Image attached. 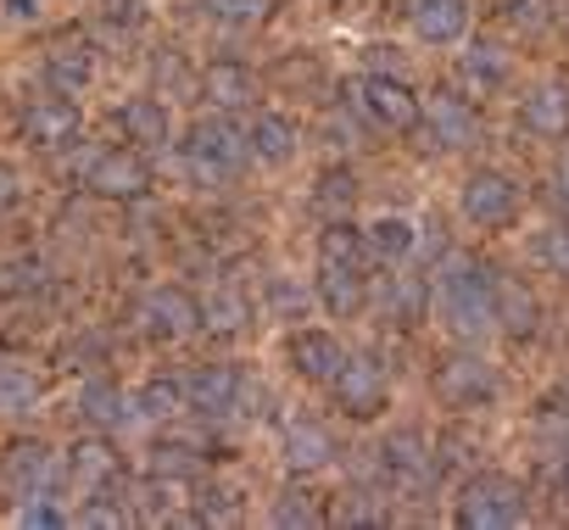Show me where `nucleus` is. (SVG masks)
<instances>
[{
    "label": "nucleus",
    "mask_w": 569,
    "mask_h": 530,
    "mask_svg": "<svg viewBox=\"0 0 569 530\" xmlns=\"http://www.w3.org/2000/svg\"><path fill=\"white\" fill-rule=\"evenodd\" d=\"M436 308H441V319L458 341H475L491 324V274L475 269L469 257H452L436 274Z\"/></svg>",
    "instance_id": "1"
},
{
    "label": "nucleus",
    "mask_w": 569,
    "mask_h": 530,
    "mask_svg": "<svg viewBox=\"0 0 569 530\" xmlns=\"http://www.w3.org/2000/svg\"><path fill=\"white\" fill-rule=\"evenodd\" d=\"M525 519V486L508 474H480L458 497V524L463 530H508Z\"/></svg>",
    "instance_id": "2"
},
{
    "label": "nucleus",
    "mask_w": 569,
    "mask_h": 530,
    "mask_svg": "<svg viewBox=\"0 0 569 530\" xmlns=\"http://www.w3.org/2000/svg\"><path fill=\"white\" fill-rule=\"evenodd\" d=\"M184 157H190V173H196V179L218 184L223 173H234V168L251 157V146H246V134H240L229 118H201V123L190 129Z\"/></svg>",
    "instance_id": "3"
},
{
    "label": "nucleus",
    "mask_w": 569,
    "mask_h": 530,
    "mask_svg": "<svg viewBox=\"0 0 569 530\" xmlns=\"http://www.w3.org/2000/svg\"><path fill=\"white\" fill-rule=\"evenodd\" d=\"M458 207H463L469 223H480V229H502V223H513V212H519V184H513L508 173H497V168H480V173L463 179Z\"/></svg>",
    "instance_id": "4"
},
{
    "label": "nucleus",
    "mask_w": 569,
    "mask_h": 530,
    "mask_svg": "<svg viewBox=\"0 0 569 530\" xmlns=\"http://www.w3.org/2000/svg\"><path fill=\"white\" fill-rule=\"evenodd\" d=\"M358 107H363L380 129H397V134L419 129V101H413V90H408L402 79H391V73L363 79V84H358Z\"/></svg>",
    "instance_id": "5"
},
{
    "label": "nucleus",
    "mask_w": 569,
    "mask_h": 530,
    "mask_svg": "<svg viewBox=\"0 0 569 530\" xmlns=\"http://www.w3.org/2000/svg\"><path fill=\"white\" fill-rule=\"evenodd\" d=\"M51 486V452L40 441H18L7 458H0V491L12 502H29V497H46Z\"/></svg>",
    "instance_id": "6"
},
{
    "label": "nucleus",
    "mask_w": 569,
    "mask_h": 530,
    "mask_svg": "<svg viewBox=\"0 0 569 530\" xmlns=\"http://www.w3.org/2000/svg\"><path fill=\"white\" fill-rule=\"evenodd\" d=\"M140 313H146V330H151L157 341H184V336H196V330H201V308H196V297H190V291H179V286L151 291Z\"/></svg>",
    "instance_id": "7"
},
{
    "label": "nucleus",
    "mask_w": 569,
    "mask_h": 530,
    "mask_svg": "<svg viewBox=\"0 0 569 530\" xmlns=\"http://www.w3.org/2000/svg\"><path fill=\"white\" fill-rule=\"evenodd\" d=\"M436 391H441L447 402H491V397H497V374H491L480 358L458 352V358H447V363H441Z\"/></svg>",
    "instance_id": "8"
},
{
    "label": "nucleus",
    "mask_w": 569,
    "mask_h": 530,
    "mask_svg": "<svg viewBox=\"0 0 569 530\" xmlns=\"http://www.w3.org/2000/svg\"><path fill=\"white\" fill-rule=\"evenodd\" d=\"M330 386H336L341 408H347V413H358V419H369V413H380V408H386V380H380V369H375V363H363V358H347V363H341V374H336Z\"/></svg>",
    "instance_id": "9"
},
{
    "label": "nucleus",
    "mask_w": 569,
    "mask_h": 530,
    "mask_svg": "<svg viewBox=\"0 0 569 530\" xmlns=\"http://www.w3.org/2000/svg\"><path fill=\"white\" fill-rule=\"evenodd\" d=\"M408 18H413V34L425 46H452L469 29V0H413Z\"/></svg>",
    "instance_id": "10"
},
{
    "label": "nucleus",
    "mask_w": 569,
    "mask_h": 530,
    "mask_svg": "<svg viewBox=\"0 0 569 530\" xmlns=\"http://www.w3.org/2000/svg\"><path fill=\"white\" fill-rule=\"evenodd\" d=\"M151 184V173H146V162L134 157V151H107V157H96V168H90V190L96 196H112V201H129V196H140Z\"/></svg>",
    "instance_id": "11"
},
{
    "label": "nucleus",
    "mask_w": 569,
    "mask_h": 530,
    "mask_svg": "<svg viewBox=\"0 0 569 530\" xmlns=\"http://www.w3.org/2000/svg\"><path fill=\"white\" fill-rule=\"evenodd\" d=\"M341 363H347V352H341V341L325 336V330H302V336L291 341V369H297L302 380L330 386V380L341 374Z\"/></svg>",
    "instance_id": "12"
},
{
    "label": "nucleus",
    "mask_w": 569,
    "mask_h": 530,
    "mask_svg": "<svg viewBox=\"0 0 569 530\" xmlns=\"http://www.w3.org/2000/svg\"><path fill=\"white\" fill-rule=\"evenodd\" d=\"M179 386H184V402L201 408V413H229V408L240 402V374H234L229 363L196 369V374H184Z\"/></svg>",
    "instance_id": "13"
},
{
    "label": "nucleus",
    "mask_w": 569,
    "mask_h": 530,
    "mask_svg": "<svg viewBox=\"0 0 569 530\" xmlns=\"http://www.w3.org/2000/svg\"><path fill=\"white\" fill-rule=\"evenodd\" d=\"M330 458H336V436H330L319 419H297L291 430H284V463H291V469L313 474V469H325Z\"/></svg>",
    "instance_id": "14"
},
{
    "label": "nucleus",
    "mask_w": 569,
    "mask_h": 530,
    "mask_svg": "<svg viewBox=\"0 0 569 530\" xmlns=\"http://www.w3.org/2000/svg\"><path fill=\"white\" fill-rule=\"evenodd\" d=\"M430 134H436L447 151H463V146H475L480 118L469 112L463 96H436V101H430Z\"/></svg>",
    "instance_id": "15"
},
{
    "label": "nucleus",
    "mask_w": 569,
    "mask_h": 530,
    "mask_svg": "<svg viewBox=\"0 0 569 530\" xmlns=\"http://www.w3.org/2000/svg\"><path fill=\"white\" fill-rule=\"evenodd\" d=\"M525 129L541 134V140L569 134V84H541V90L525 101Z\"/></svg>",
    "instance_id": "16"
},
{
    "label": "nucleus",
    "mask_w": 569,
    "mask_h": 530,
    "mask_svg": "<svg viewBox=\"0 0 569 530\" xmlns=\"http://www.w3.org/2000/svg\"><path fill=\"white\" fill-rule=\"evenodd\" d=\"M46 73H51V84H57L62 96H79V90L90 84L96 62H90L84 40H62V46H51V57H46Z\"/></svg>",
    "instance_id": "17"
},
{
    "label": "nucleus",
    "mask_w": 569,
    "mask_h": 530,
    "mask_svg": "<svg viewBox=\"0 0 569 530\" xmlns=\"http://www.w3.org/2000/svg\"><path fill=\"white\" fill-rule=\"evenodd\" d=\"M491 319H502L508 336H530L536 330V297L519 280H497L491 286Z\"/></svg>",
    "instance_id": "18"
},
{
    "label": "nucleus",
    "mask_w": 569,
    "mask_h": 530,
    "mask_svg": "<svg viewBox=\"0 0 569 530\" xmlns=\"http://www.w3.org/2000/svg\"><path fill=\"white\" fill-rule=\"evenodd\" d=\"M246 146H251L262 162H291V151H297V129L284 123L279 112H257L251 129H246Z\"/></svg>",
    "instance_id": "19"
},
{
    "label": "nucleus",
    "mask_w": 569,
    "mask_h": 530,
    "mask_svg": "<svg viewBox=\"0 0 569 530\" xmlns=\"http://www.w3.org/2000/svg\"><path fill=\"white\" fill-rule=\"evenodd\" d=\"M380 452H386V469H391V480H402V486H419V480L430 474V452H425V436H419V430H402V436H391Z\"/></svg>",
    "instance_id": "20"
},
{
    "label": "nucleus",
    "mask_w": 569,
    "mask_h": 530,
    "mask_svg": "<svg viewBox=\"0 0 569 530\" xmlns=\"http://www.w3.org/2000/svg\"><path fill=\"white\" fill-rule=\"evenodd\" d=\"M118 123H123V134L140 140V146H162V140H168V107H162L157 96H134V101L118 112Z\"/></svg>",
    "instance_id": "21"
},
{
    "label": "nucleus",
    "mask_w": 569,
    "mask_h": 530,
    "mask_svg": "<svg viewBox=\"0 0 569 530\" xmlns=\"http://www.w3.org/2000/svg\"><path fill=\"white\" fill-rule=\"evenodd\" d=\"M79 413H84L90 424L112 430V424H123V419L134 413V397H123V391H118V386H107V380H90V386L79 391Z\"/></svg>",
    "instance_id": "22"
},
{
    "label": "nucleus",
    "mask_w": 569,
    "mask_h": 530,
    "mask_svg": "<svg viewBox=\"0 0 569 530\" xmlns=\"http://www.w3.org/2000/svg\"><path fill=\"white\" fill-rule=\"evenodd\" d=\"M363 257H369V240L352 223H330L319 234V262H325V269H358L363 274Z\"/></svg>",
    "instance_id": "23"
},
{
    "label": "nucleus",
    "mask_w": 569,
    "mask_h": 530,
    "mask_svg": "<svg viewBox=\"0 0 569 530\" xmlns=\"http://www.w3.org/2000/svg\"><path fill=\"white\" fill-rule=\"evenodd\" d=\"M201 90H207L218 107H229V112L246 107V101L257 96V84H251V73H246L240 62H212V68L201 73Z\"/></svg>",
    "instance_id": "24"
},
{
    "label": "nucleus",
    "mask_w": 569,
    "mask_h": 530,
    "mask_svg": "<svg viewBox=\"0 0 569 530\" xmlns=\"http://www.w3.org/2000/svg\"><path fill=\"white\" fill-rule=\"evenodd\" d=\"M73 129H79V112H73V101H68V96L40 101V107L29 112V140H34V146H62Z\"/></svg>",
    "instance_id": "25"
},
{
    "label": "nucleus",
    "mask_w": 569,
    "mask_h": 530,
    "mask_svg": "<svg viewBox=\"0 0 569 530\" xmlns=\"http://www.w3.org/2000/svg\"><path fill=\"white\" fill-rule=\"evenodd\" d=\"M319 297H325V308H330L336 319H352V313L369 302L358 269H325V274H319Z\"/></svg>",
    "instance_id": "26"
},
{
    "label": "nucleus",
    "mask_w": 569,
    "mask_h": 530,
    "mask_svg": "<svg viewBox=\"0 0 569 530\" xmlns=\"http://www.w3.org/2000/svg\"><path fill=\"white\" fill-rule=\"evenodd\" d=\"M112 480H118V452H112L107 441L73 447V486H79V491H101V486H112Z\"/></svg>",
    "instance_id": "27"
},
{
    "label": "nucleus",
    "mask_w": 569,
    "mask_h": 530,
    "mask_svg": "<svg viewBox=\"0 0 569 530\" xmlns=\"http://www.w3.org/2000/svg\"><path fill=\"white\" fill-rule=\"evenodd\" d=\"M363 240H369V251L375 257H408L413 251V223L408 218H397V212H386V218H375L369 229H363Z\"/></svg>",
    "instance_id": "28"
},
{
    "label": "nucleus",
    "mask_w": 569,
    "mask_h": 530,
    "mask_svg": "<svg viewBox=\"0 0 569 530\" xmlns=\"http://www.w3.org/2000/svg\"><path fill=\"white\" fill-rule=\"evenodd\" d=\"M463 79L480 84V90H491V84L508 79V57H502L497 46H469V51H463Z\"/></svg>",
    "instance_id": "29"
},
{
    "label": "nucleus",
    "mask_w": 569,
    "mask_h": 530,
    "mask_svg": "<svg viewBox=\"0 0 569 530\" xmlns=\"http://www.w3.org/2000/svg\"><path fill=\"white\" fill-rule=\"evenodd\" d=\"M273 524H319L313 491H284V497L273 502Z\"/></svg>",
    "instance_id": "30"
},
{
    "label": "nucleus",
    "mask_w": 569,
    "mask_h": 530,
    "mask_svg": "<svg viewBox=\"0 0 569 530\" xmlns=\"http://www.w3.org/2000/svg\"><path fill=\"white\" fill-rule=\"evenodd\" d=\"M134 408H146V413H179V408H184V386H179V380H151V386L134 397Z\"/></svg>",
    "instance_id": "31"
},
{
    "label": "nucleus",
    "mask_w": 569,
    "mask_h": 530,
    "mask_svg": "<svg viewBox=\"0 0 569 530\" xmlns=\"http://www.w3.org/2000/svg\"><path fill=\"white\" fill-rule=\"evenodd\" d=\"M536 257L547 262L552 274L569 280V229H541V234H536Z\"/></svg>",
    "instance_id": "32"
},
{
    "label": "nucleus",
    "mask_w": 569,
    "mask_h": 530,
    "mask_svg": "<svg viewBox=\"0 0 569 530\" xmlns=\"http://www.w3.org/2000/svg\"><path fill=\"white\" fill-rule=\"evenodd\" d=\"M273 0H207V12L223 23H262Z\"/></svg>",
    "instance_id": "33"
},
{
    "label": "nucleus",
    "mask_w": 569,
    "mask_h": 530,
    "mask_svg": "<svg viewBox=\"0 0 569 530\" xmlns=\"http://www.w3.org/2000/svg\"><path fill=\"white\" fill-rule=\"evenodd\" d=\"M151 469L168 474V480H184V474L201 469V458H190V447H168V441H162V447L151 452Z\"/></svg>",
    "instance_id": "34"
},
{
    "label": "nucleus",
    "mask_w": 569,
    "mask_h": 530,
    "mask_svg": "<svg viewBox=\"0 0 569 530\" xmlns=\"http://www.w3.org/2000/svg\"><path fill=\"white\" fill-rule=\"evenodd\" d=\"M34 402V380L29 374H12V369H0V413H23Z\"/></svg>",
    "instance_id": "35"
},
{
    "label": "nucleus",
    "mask_w": 569,
    "mask_h": 530,
    "mask_svg": "<svg viewBox=\"0 0 569 530\" xmlns=\"http://www.w3.org/2000/svg\"><path fill=\"white\" fill-rule=\"evenodd\" d=\"M313 207H325V212L352 207V173H325V179H319V190H313Z\"/></svg>",
    "instance_id": "36"
},
{
    "label": "nucleus",
    "mask_w": 569,
    "mask_h": 530,
    "mask_svg": "<svg viewBox=\"0 0 569 530\" xmlns=\"http://www.w3.org/2000/svg\"><path fill=\"white\" fill-rule=\"evenodd\" d=\"M519 29H541V0H513V12H508Z\"/></svg>",
    "instance_id": "37"
},
{
    "label": "nucleus",
    "mask_w": 569,
    "mask_h": 530,
    "mask_svg": "<svg viewBox=\"0 0 569 530\" xmlns=\"http://www.w3.org/2000/svg\"><path fill=\"white\" fill-rule=\"evenodd\" d=\"M207 313H218V319H212L218 330H240V302H229V297H223V302H218V308H207ZM207 313H201V319H207Z\"/></svg>",
    "instance_id": "38"
},
{
    "label": "nucleus",
    "mask_w": 569,
    "mask_h": 530,
    "mask_svg": "<svg viewBox=\"0 0 569 530\" xmlns=\"http://www.w3.org/2000/svg\"><path fill=\"white\" fill-rule=\"evenodd\" d=\"M157 84H179V90H184V68H179V57H157Z\"/></svg>",
    "instance_id": "39"
},
{
    "label": "nucleus",
    "mask_w": 569,
    "mask_h": 530,
    "mask_svg": "<svg viewBox=\"0 0 569 530\" xmlns=\"http://www.w3.org/2000/svg\"><path fill=\"white\" fill-rule=\"evenodd\" d=\"M23 524H62V513L46 508V502H29V508H23Z\"/></svg>",
    "instance_id": "40"
},
{
    "label": "nucleus",
    "mask_w": 569,
    "mask_h": 530,
    "mask_svg": "<svg viewBox=\"0 0 569 530\" xmlns=\"http://www.w3.org/2000/svg\"><path fill=\"white\" fill-rule=\"evenodd\" d=\"M79 519H84V524H123V508H101V502H96V508H84Z\"/></svg>",
    "instance_id": "41"
},
{
    "label": "nucleus",
    "mask_w": 569,
    "mask_h": 530,
    "mask_svg": "<svg viewBox=\"0 0 569 530\" xmlns=\"http://www.w3.org/2000/svg\"><path fill=\"white\" fill-rule=\"evenodd\" d=\"M12 201H18V173L0 168V207H12Z\"/></svg>",
    "instance_id": "42"
},
{
    "label": "nucleus",
    "mask_w": 569,
    "mask_h": 530,
    "mask_svg": "<svg viewBox=\"0 0 569 530\" xmlns=\"http://www.w3.org/2000/svg\"><path fill=\"white\" fill-rule=\"evenodd\" d=\"M107 18H140V0H107Z\"/></svg>",
    "instance_id": "43"
},
{
    "label": "nucleus",
    "mask_w": 569,
    "mask_h": 530,
    "mask_svg": "<svg viewBox=\"0 0 569 530\" xmlns=\"http://www.w3.org/2000/svg\"><path fill=\"white\" fill-rule=\"evenodd\" d=\"M12 12H34V0H12Z\"/></svg>",
    "instance_id": "44"
},
{
    "label": "nucleus",
    "mask_w": 569,
    "mask_h": 530,
    "mask_svg": "<svg viewBox=\"0 0 569 530\" xmlns=\"http://www.w3.org/2000/svg\"><path fill=\"white\" fill-rule=\"evenodd\" d=\"M558 179H563V190H569V157H563V168H558Z\"/></svg>",
    "instance_id": "45"
}]
</instances>
